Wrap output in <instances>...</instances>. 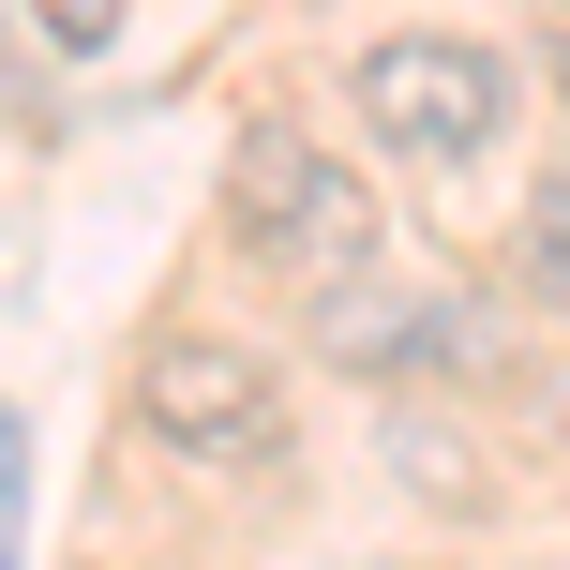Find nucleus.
Instances as JSON below:
<instances>
[{
    "instance_id": "obj_5",
    "label": "nucleus",
    "mask_w": 570,
    "mask_h": 570,
    "mask_svg": "<svg viewBox=\"0 0 570 570\" xmlns=\"http://www.w3.org/2000/svg\"><path fill=\"white\" fill-rule=\"evenodd\" d=\"M525 271H541V285H570V150L541 166V196H525Z\"/></svg>"
},
{
    "instance_id": "obj_1",
    "label": "nucleus",
    "mask_w": 570,
    "mask_h": 570,
    "mask_svg": "<svg viewBox=\"0 0 570 570\" xmlns=\"http://www.w3.org/2000/svg\"><path fill=\"white\" fill-rule=\"evenodd\" d=\"M226 226L240 256H256L285 301H345V285H375V196L345 150H315L285 106H256L226 136Z\"/></svg>"
},
{
    "instance_id": "obj_7",
    "label": "nucleus",
    "mask_w": 570,
    "mask_h": 570,
    "mask_svg": "<svg viewBox=\"0 0 570 570\" xmlns=\"http://www.w3.org/2000/svg\"><path fill=\"white\" fill-rule=\"evenodd\" d=\"M0 570H16V421H0Z\"/></svg>"
},
{
    "instance_id": "obj_6",
    "label": "nucleus",
    "mask_w": 570,
    "mask_h": 570,
    "mask_svg": "<svg viewBox=\"0 0 570 570\" xmlns=\"http://www.w3.org/2000/svg\"><path fill=\"white\" fill-rule=\"evenodd\" d=\"M120 16H136V0H30V30H46L60 60H106V46H120Z\"/></svg>"
},
{
    "instance_id": "obj_3",
    "label": "nucleus",
    "mask_w": 570,
    "mask_h": 570,
    "mask_svg": "<svg viewBox=\"0 0 570 570\" xmlns=\"http://www.w3.org/2000/svg\"><path fill=\"white\" fill-rule=\"evenodd\" d=\"M525 76L481 46V30H391V46H361V136L405 150V166H481L495 136H511Z\"/></svg>"
},
{
    "instance_id": "obj_4",
    "label": "nucleus",
    "mask_w": 570,
    "mask_h": 570,
    "mask_svg": "<svg viewBox=\"0 0 570 570\" xmlns=\"http://www.w3.org/2000/svg\"><path fill=\"white\" fill-rule=\"evenodd\" d=\"M331 361H375V375H495V315L481 301H375V285H345V301H331Z\"/></svg>"
},
{
    "instance_id": "obj_2",
    "label": "nucleus",
    "mask_w": 570,
    "mask_h": 570,
    "mask_svg": "<svg viewBox=\"0 0 570 570\" xmlns=\"http://www.w3.org/2000/svg\"><path fill=\"white\" fill-rule=\"evenodd\" d=\"M136 435L166 465H210V481H271L301 451V405L240 331H150L136 345Z\"/></svg>"
}]
</instances>
